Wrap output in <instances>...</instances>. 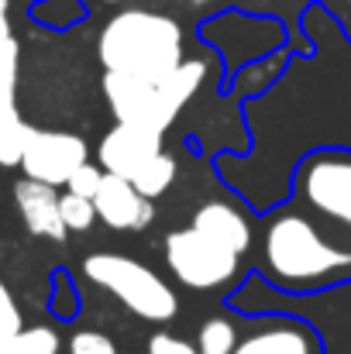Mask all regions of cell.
<instances>
[{"instance_id": "44dd1931", "label": "cell", "mask_w": 351, "mask_h": 354, "mask_svg": "<svg viewBox=\"0 0 351 354\" xmlns=\"http://www.w3.org/2000/svg\"><path fill=\"white\" fill-rule=\"evenodd\" d=\"M21 327H24L21 306H17L14 292L7 289V282L0 279V337H7V334H17Z\"/></svg>"}, {"instance_id": "2e32d148", "label": "cell", "mask_w": 351, "mask_h": 354, "mask_svg": "<svg viewBox=\"0 0 351 354\" xmlns=\"http://www.w3.org/2000/svg\"><path fill=\"white\" fill-rule=\"evenodd\" d=\"M59 348H62L59 330L48 324L21 327L17 334L0 337V354H59Z\"/></svg>"}, {"instance_id": "7402d4cb", "label": "cell", "mask_w": 351, "mask_h": 354, "mask_svg": "<svg viewBox=\"0 0 351 354\" xmlns=\"http://www.w3.org/2000/svg\"><path fill=\"white\" fill-rule=\"evenodd\" d=\"M148 354H200V351H197L193 344H186L183 337L159 330V334L148 337Z\"/></svg>"}, {"instance_id": "8fae6325", "label": "cell", "mask_w": 351, "mask_h": 354, "mask_svg": "<svg viewBox=\"0 0 351 354\" xmlns=\"http://www.w3.org/2000/svg\"><path fill=\"white\" fill-rule=\"evenodd\" d=\"M165 134L159 131H145V127H131V124H114L104 141L97 145V162L104 172H114L131 179L148 158H155L162 151Z\"/></svg>"}, {"instance_id": "4fadbf2b", "label": "cell", "mask_w": 351, "mask_h": 354, "mask_svg": "<svg viewBox=\"0 0 351 354\" xmlns=\"http://www.w3.org/2000/svg\"><path fill=\"white\" fill-rule=\"evenodd\" d=\"M14 207L24 221V227L35 237H45V241H66L69 227L62 224V214H59V189L48 186V183H38V179H17L14 183Z\"/></svg>"}, {"instance_id": "cb8c5ba5", "label": "cell", "mask_w": 351, "mask_h": 354, "mask_svg": "<svg viewBox=\"0 0 351 354\" xmlns=\"http://www.w3.org/2000/svg\"><path fill=\"white\" fill-rule=\"evenodd\" d=\"M186 3H210V0H186Z\"/></svg>"}, {"instance_id": "277c9868", "label": "cell", "mask_w": 351, "mask_h": 354, "mask_svg": "<svg viewBox=\"0 0 351 354\" xmlns=\"http://www.w3.org/2000/svg\"><path fill=\"white\" fill-rule=\"evenodd\" d=\"M207 80L204 59H183L165 80H141L124 73H104V97L117 124L165 134L179 111L197 97Z\"/></svg>"}, {"instance_id": "ffe728a7", "label": "cell", "mask_w": 351, "mask_h": 354, "mask_svg": "<svg viewBox=\"0 0 351 354\" xmlns=\"http://www.w3.org/2000/svg\"><path fill=\"white\" fill-rule=\"evenodd\" d=\"M69 354H120L117 344L100 330H76L69 337Z\"/></svg>"}, {"instance_id": "603a6c76", "label": "cell", "mask_w": 351, "mask_h": 354, "mask_svg": "<svg viewBox=\"0 0 351 354\" xmlns=\"http://www.w3.org/2000/svg\"><path fill=\"white\" fill-rule=\"evenodd\" d=\"M14 31H10V0H0V45L10 41Z\"/></svg>"}, {"instance_id": "e0dca14e", "label": "cell", "mask_w": 351, "mask_h": 354, "mask_svg": "<svg viewBox=\"0 0 351 354\" xmlns=\"http://www.w3.org/2000/svg\"><path fill=\"white\" fill-rule=\"evenodd\" d=\"M237 344V327L228 317H210L204 320L200 334H197V351L200 354H231Z\"/></svg>"}, {"instance_id": "5bb4252c", "label": "cell", "mask_w": 351, "mask_h": 354, "mask_svg": "<svg viewBox=\"0 0 351 354\" xmlns=\"http://www.w3.org/2000/svg\"><path fill=\"white\" fill-rule=\"evenodd\" d=\"M193 227L204 231L207 237H214V241H221V244H228L237 254H244V251L251 248V224H248V217H244L237 207H231V203H221V200L204 203V207L193 214Z\"/></svg>"}, {"instance_id": "52a82bcc", "label": "cell", "mask_w": 351, "mask_h": 354, "mask_svg": "<svg viewBox=\"0 0 351 354\" xmlns=\"http://www.w3.org/2000/svg\"><path fill=\"white\" fill-rule=\"evenodd\" d=\"M237 261H241L237 251L197 227H183L165 237V265L186 289L207 292L228 286L237 275Z\"/></svg>"}, {"instance_id": "30bf717a", "label": "cell", "mask_w": 351, "mask_h": 354, "mask_svg": "<svg viewBox=\"0 0 351 354\" xmlns=\"http://www.w3.org/2000/svg\"><path fill=\"white\" fill-rule=\"evenodd\" d=\"M17 69H21V45L17 38L0 45V165H21L24 141L31 124H24L17 111Z\"/></svg>"}, {"instance_id": "ba28073f", "label": "cell", "mask_w": 351, "mask_h": 354, "mask_svg": "<svg viewBox=\"0 0 351 354\" xmlns=\"http://www.w3.org/2000/svg\"><path fill=\"white\" fill-rule=\"evenodd\" d=\"M90 162V145L73 134V131H42V127H31L28 141H24V151H21V169L28 179H38V183H48V186H66L69 176Z\"/></svg>"}, {"instance_id": "7c38bea8", "label": "cell", "mask_w": 351, "mask_h": 354, "mask_svg": "<svg viewBox=\"0 0 351 354\" xmlns=\"http://www.w3.org/2000/svg\"><path fill=\"white\" fill-rule=\"evenodd\" d=\"M97 207V221H104L111 231H145L155 221V207L148 196H141L131 179L104 172V183L93 196Z\"/></svg>"}, {"instance_id": "9c48e42d", "label": "cell", "mask_w": 351, "mask_h": 354, "mask_svg": "<svg viewBox=\"0 0 351 354\" xmlns=\"http://www.w3.org/2000/svg\"><path fill=\"white\" fill-rule=\"evenodd\" d=\"M231 354H321V337L303 317L255 313Z\"/></svg>"}, {"instance_id": "8992f818", "label": "cell", "mask_w": 351, "mask_h": 354, "mask_svg": "<svg viewBox=\"0 0 351 354\" xmlns=\"http://www.w3.org/2000/svg\"><path fill=\"white\" fill-rule=\"evenodd\" d=\"M83 275L148 324H169L179 313V296L172 292V286L138 258L117 251H93L83 258Z\"/></svg>"}, {"instance_id": "d6986e66", "label": "cell", "mask_w": 351, "mask_h": 354, "mask_svg": "<svg viewBox=\"0 0 351 354\" xmlns=\"http://www.w3.org/2000/svg\"><path fill=\"white\" fill-rule=\"evenodd\" d=\"M100 183H104V169H100V165H93V162H83V165L69 176L66 189H69V193H76V196L93 200V196H97V189H100Z\"/></svg>"}, {"instance_id": "484cf974", "label": "cell", "mask_w": 351, "mask_h": 354, "mask_svg": "<svg viewBox=\"0 0 351 354\" xmlns=\"http://www.w3.org/2000/svg\"><path fill=\"white\" fill-rule=\"evenodd\" d=\"M345 3H351V0H345Z\"/></svg>"}, {"instance_id": "5b68a950", "label": "cell", "mask_w": 351, "mask_h": 354, "mask_svg": "<svg viewBox=\"0 0 351 354\" xmlns=\"http://www.w3.org/2000/svg\"><path fill=\"white\" fill-rule=\"evenodd\" d=\"M289 196L351 248V148H317L303 155L293 169Z\"/></svg>"}, {"instance_id": "3957f363", "label": "cell", "mask_w": 351, "mask_h": 354, "mask_svg": "<svg viewBox=\"0 0 351 354\" xmlns=\"http://www.w3.org/2000/svg\"><path fill=\"white\" fill-rule=\"evenodd\" d=\"M228 306L244 317L255 313L303 317L321 337V354H351V279L317 292H282L272 282H265V275H248L241 289L228 296Z\"/></svg>"}, {"instance_id": "6da1fadb", "label": "cell", "mask_w": 351, "mask_h": 354, "mask_svg": "<svg viewBox=\"0 0 351 354\" xmlns=\"http://www.w3.org/2000/svg\"><path fill=\"white\" fill-rule=\"evenodd\" d=\"M262 275L282 292H317L351 279V248L296 203L269 210Z\"/></svg>"}, {"instance_id": "ac0fdd59", "label": "cell", "mask_w": 351, "mask_h": 354, "mask_svg": "<svg viewBox=\"0 0 351 354\" xmlns=\"http://www.w3.org/2000/svg\"><path fill=\"white\" fill-rule=\"evenodd\" d=\"M59 214H62V224L69 231H90L93 221H97V207L93 200L87 196H76V193H59Z\"/></svg>"}, {"instance_id": "7a4b0ae2", "label": "cell", "mask_w": 351, "mask_h": 354, "mask_svg": "<svg viewBox=\"0 0 351 354\" xmlns=\"http://www.w3.org/2000/svg\"><path fill=\"white\" fill-rule=\"evenodd\" d=\"M97 59L104 73L141 80H165L183 59V28L176 17L148 7H124L104 24L97 38Z\"/></svg>"}, {"instance_id": "9a60e30c", "label": "cell", "mask_w": 351, "mask_h": 354, "mask_svg": "<svg viewBox=\"0 0 351 354\" xmlns=\"http://www.w3.org/2000/svg\"><path fill=\"white\" fill-rule=\"evenodd\" d=\"M176 172H179V165H176V158L162 148L155 158H148L134 176H131V186L141 193V196H148V200H159V196H165L169 193V186L176 183Z\"/></svg>"}, {"instance_id": "d4e9b609", "label": "cell", "mask_w": 351, "mask_h": 354, "mask_svg": "<svg viewBox=\"0 0 351 354\" xmlns=\"http://www.w3.org/2000/svg\"><path fill=\"white\" fill-rule=\"evenodd\" d=\"M104 3H127V0H104Z\"/></svg>"}]
</instances>
